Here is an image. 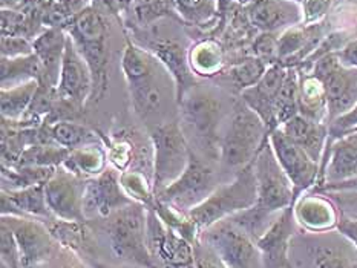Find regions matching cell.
Listing matches in <instances>:
<instances>
[{
    "instance_id": "obj_1",
    "label": "cell",
    "mask_w": 357,
    "mask_h": 268,
    "mask_svg": "<svg viewBox=\"0 0 357 268\" xmlns=\"http://www.w3.org/2000/svg\"><path fill=\"white\" fill-rule=\"evenodd\" d=\"M66 33L91 69L94 80L92 100H102L109 83V37L105 14L92 5L69 23Z\"/></svg>"
},
{
    "instance_id": "obj_2",
    "label": "cell",
    "mask_w": 357,
    "mask_h": 268,
    "mask_svg": "<svg viewBox=\"0 0 357 268\" xmlns=\"http://www.w3.org/2000/svg\"><path fill=\"white\" fill-rule=\"evenodd\" d=\"M181 127L185 138L195 143L198 155L208 161L220 157L221 103L211 92L193 88L180 103Z\"/></svg>"
},
{
    "instance_id": "obj_3",
    "label": "cell",
    "mask_w": 357,
    "mask_h": 268,
    "mask_svg": "<svg viewBox=\"0 0 357 268\" xmlns=\"http://www.w3.org/2000/svg\"><path fill=\"white\" fill-rule=\"evenodd\" d=\"M256 201H258V186H256L252 161L250 164L239 168L234 181L221 184L203 204L192 209L188 213V218L201 235L215 222L250 209Z\"/></svg>"
},
{
    "instance_id": "obj_4",
    "label": "cell",
    "mask_w": 357,
    "mask_h": 268,
    "mask_svg": "<svg viewBox=\"0 0 357 268\" xmlns=\"http://www.w3.org/2000/svg\"><path fill=\"white\" fill-rule=\"evenodd\" d=\"M106 233L114 255L124 264L157 268L147 247V207L130 203L106 218Z\"/></svg>"
},
{
    "instance_id": "obj_5",
    "label": "cell",
    "mask_w": 357,
    "mask_h": 268,
    "mask_svg": "<svg viewBox=\"0 0 357 268\" xmlns=\"http://www.w3.org/2000/svg\"><path fill=\"white\" fill-rule=\"evenodd\" d=\"M268 138L267 127L259 115L243 100H238L226 132L221 135L220 158L227 167L243 168L256 158Z\"/></svg>"
},
{
    "instance_id": "obj_6",
    "label": "cell",
    "mask_w": 357,
    "mask_h": 268,
    "mask_svg": "<svg viewBox=\"0 0 357 268\" xmlns=\"http://www.w3.org/2000/svg\"><path fill=\"white\" fill-rule=\"evenodd\" d=\"M149 135L153 148L152 182L157 196L158 191L170 186L183 175L189 164L192 148L181 125L176 121L151 126Z\"/></svg>"
},
{
    "instance_id": "obj_7",
    "label": "cell",
    "mask_w": 357,
    "mask_h": 268,
    "mask_svg": "<svg viewBox=\"0 0 357 268\" xmlns=\"http://www.w3.org/2000/svg\"><path fill=\"white\" fill-rule=\"evenodd\" d=\"M221 184H216V176L208 161L201 158L195 150H190L189 164L183 175L157 194L160 203L181 214L203 204Z\"/></svg>"
},
{
    "instance_id": "obj_8",
    "label": "cell",
    "mask_w": 357,
    "mask_h": 268,
    "mask_svg": "<svg viewBox=\"0 0 357 268\" xmlns=\"http://www.w3.org/2000/svg\"><path fill=\"white\" fill-rule=\"evenodd\" d=\"M253 168L258 186V201L255 209L270 218H276L284 209L293 205L296 198L293 184L279 164L270 140L262 145L253 159Z\"/></svg>"
},
{
    "instance_id": "obj_9",
    "label": "cell",
    "mask_w": 357,
    "mask_h": 268,
    "mask_svg": "<svg viewBox=\"0 0 357 268\" xmlns=\"http://www.w3.org/2000/svg\"><path fill=\"white\" fill-rule=\"evenodd\" d=\"M291 255L298 268H357V250L339 232L294 237Z\"/></svg>"
},
{
    "instance_id": "obj_10",
    "label": "cell",
    "mask_w": 357,
    "mask_h": 268,
    "mask_svg": "<svg viewBox=\"0 0 357 268\" xmlns=\"http://www.w3.org/2000/svg\"><path fill=\"white\" fill-rule=\"evenodd\" d=\"M229 268H262L258 245L230 218L215 222L199 235Z\"/></svg>"
},
{
    "instance_id": "obj_11",
    "label": "cell",
    "mask_w": 357,
    "mask_h": 268,
    "mask_svg": "<svg viewBox=\"0 0 357 268\" xmlns=\"http://www.w3.org/2000/svg\"><path fill=\"white\" fill-rule=\"evenodd\" d=\"M312 74L325 88L328 107V125L340 115L350 112L357 104V68L342 65L337 52L317 58Z\"/></svg>"
},
{
    "instance_id": "obj_12",
    "label": "cell",
    "mask_w": 357,
    "mask_h": 268,
    "mask_svg": "<svg viewBox=\"0 0 357 268\" xmlns=\"http://www.w3.org/2000/svg\"><path fill=\"white\" fill-rule=\"evenodd\" d=\"M147 247L155 265L162 268H197L195 245L169 227L153 209H147Z\"/></svg>"
},
{
    "instance_id": "obj_13",
    "label": "cell",
    "mask_w": 357,
    "mask_h": 268,
    "mask_svg": "<svg viewBox=\"0 0 357 268\" xmlns=\"http://www.w3.org/2000/svg\"><path fill=\"white\" fill-rule=\"evenodd\" d=\"M2 224L10 227L17 239L23 268H42L52 259L59 244L40 221L5 214Z\"/></svg>"
},
{
    "instance_id": "obj_14",
    "label": "cell",
    "mask_w": 357,
    "mask_h": 268,
    "mask_svg": "<svg viewBox=\"0 0 357 268\" xmlns=\"http://www.w3.org/2000/svg\"><path fill=\"white\" fill-rule=\"evenodd\" d=\"M268 140L279 164H281L293 184L294 198L298 199L307 190L312 189L314 184H317L321 166L301 145L293 143L290 138H287L279 127L271 132Z\"/></svg>"
},
{
    "instance_id": "obj_15",
    "label": "cell",
    "mask_w": 357,
    "mask_h": 268,
    "mask_svg": "<svg viewBox=\"0 0 357 268\" xmlns=\"http://www.w3.org/2000/svg\"><path fill=\"white\" fill-rule=\"evenodd\" d=\"M86 181L80 176L57 167L50 181L45 184V194L48 207L54 218L63 221L86 222L83 210V196Z\"/></svg>"
},
{
    "instance_id": "obj_16",
    "label": "cell",
    "mask_w": 357,
    "mask_h": 268,
    "mask_svg": "<svg viewBox=\"0 0 357 268\" xmlns=\"http://www.w3.org/2000/svg\"><path fill=\"white\" fill-rule=\"evenodd\" d=\"M57 92L61 102L71 106L74 111H82L94 92L91 69L69 36L63 61H61Z\"/></svg>"
},
{
    "instance_id": "obj_17",
    "label": "cell",
    "mask_w": 357,
    "mask_h": 268,
    "mask_svg": "<svg viewBox=\"0 0 357 268\" xmlns=\"http://www.w3.org/2000/svg\"><path fill=\"white\" fill-rule=\"evenodd\" d=\"M132 201L129 195L124 191L120 175L114 168H106L96 178L86 180L83 196V210L86 219L94 216L107 218L115 210L128 205Z\"/></svg>"
},
{
    "instance_id": "obj_18",
    "label": "cell",
    "mask_w": 357,
    "mask_h": 268,
    "mask_svg": "<svg viewBox=\"0 0 357 268\" xmlns=\"http://www.w3.org/2000/svg\"><path fill=\"white\" fill-rule=\"evenodd\" d=\"M298 222L293 205L287 207L266 230L256 245L261 253L262 268H291L290 249L296 235Z\"/></svg>"
},
{
    "instance_id": "obj_19",
    "label": "cell",
    "mask_w": 357,
    "mask_h": 268,
    "mask_svg": "<svg viewBox=\"0 0 357 268\" xmlns=\"http://www.w3.org/2000/svg\"><path fill=\"white\" fill-rule=\"evenodd\" d=\"M143 45L144 49L149 51L172 77L175 100L180 103L189 90L197 88V75L190 68L189 52L180 43L162 37H149Z\"/></svg>"
},
{
    "instance_id": "obj_20",
    "label": "cell",
    "mask_w": 357,
    "mask_h": 268,
    "mask_svg": "<svg viewBox=\"0 0 357 268\" xmlns=\"http://www.w3.org/2000/svg\"><path fill=\"white\" fill-rule=\"evenodd\" d=\"M287 72H289V68L287 66L281 63L271 65L268 66L266 74H264L258 84H255V86L241 92V100H243L253 112L259 115L264 125L267 127L268 136L273 130L279 127L276 121L275 104L279 90H281L285 81Z\"/></svg>"
},
{
    "instance_id": "obj_21",
    "label": "cell",
    "mask_w": 357,
    "mask_h": 268,
    "mask_svg": "<svg viewBox=\"0 0 357 268\" xmlns=\"http://www.w3.org/2000/svg\"><path fill=\"white\" fill-rule=\"evenodd\" d=\"M321 164L316 189L357 178V130L327 144Z\"/></svg>"
},
{
    "instance_id": "obj_22",
    "label": "cell",
    "mask_w": 357,
    "mask_h": 268,
    "mask_svg": "<svg viewBox=\"0 0 357 268\" xmlns=\"http://www.w3.org/2000/svg\"><path fill=\"white\" fill-rule=\"evenodd\" d=\"M244 8L248 23L259 33H284L302 22L301 5L290 0H258Z\"/></svg>"
},
{
    "instance_id": "obj_23",
    "label": "cell",
    "mask_w": 357,
    "mask_h": 268,
    "mask_svg": "<svg viewBox=\"0 0 357 268\" xmlns=\"http://www.w3.org/2000/svg\"><path fill=\"white\" fill-rule=\"evenodd\" d=\"M294 219L308 233H327L336 230L339 213L331 199L319 194L301 195L293 204Z\"/></svg>"
},
{
    "instance_id": "obj_24",
    "label": "cell",
    "mask_w": 357,
    "mask_h": 268,
    "mask_svg": "<svg viewBox=\"0 0 357 268\" xmlns=\"http://www.w3.org/2000/svg\"><path fill=\"white\" fill-rule=\"evenodd\" d=\"M287 138L301 145L316 163H321L328 143V123L313 121L298 113L279 127Z\"/></svg>"
},
{
    "instance_id": "obj_25",
    "label": "cell",
    "mask_w": 357,
    "mask_h": 268,
    "mask_svg": "<svg viewBox=\"0 0 357 268\" xmlns=\"http://www.w3.org/2000/svg\"><path fill=\"white\" fill-rule=\"evenodd\" d=\"M68 42V33L61 28H45L34 40V54L43 65V80L38 83H48L57 86L60 80L61 61H63Z\"/></svg>"
},
{
    "instance_id": "obj_26",
    "label": "cell",
    "mask_w": 357,
    "mask_h": 268,
    "mask_svg": "<svg viewBox=\"0 0 357 268\" xmlns=\"http://www.w3.org/2000/svg\"><path fill=\"white\" fill-rule=\"evenodd\" d=\"M13 214V216L23 218H38L52 219V213L48 207L45 194V184L23 187L19 190H3L2 191V216Z\"/></svg>"
},
{
    "instance_id": "obj_27",
    "label": "cell",
    "mask_w": 357,
    "mask_h": 268,
    "mask_svg": "<svg viewBox=\"0 0 357 268\" xmlns=\"http://www.w3.org/2000/svg\"><path fill=\"white\" fill-rule=\"evenodd\" d=\"M128 90L132 106L139 118L149 120L155 117L162 106V89L158 84L157 71L128 81Z\"/></svg>"
},
{
    "instance_id": "obj_28",
    "label": "cell",
    "mask_w": 357,
    "mask_h": 268,
    "mask_svg": "<svg viewBox=\"0 0 357 268\" xmlns=\"http://www.w3.org/2000/svg\"><path fill=\"white\" fill-rule=\"evenodd\" d=\"M299 113L319 123L328 120L325 88L312 72L299 71Z\"/></svg>"
},
{
    "instance_id": "obj_29",
    "label": "cell",
    "mask_w": 357,
    "mask_h": 268,
    "mask_svg": "<svg viewBox=\"0 0 357 268\" xmlns=\"http://www.w3.org/2000/svg\"><path fill=\"white\" fill-rule=\"evenodd\" d=\"M37 88V80H29L13 88H2V92H0L2 120L8 123H15L25 117L31 103H33Z\"/></svg>"
},
{
    "instance_id": "obj_30",
    "label": "cell",
    "mask_w": 357,
    "mask_h": 268,
    "mask_svg": "<svg viewBox=\"0 0 357 268\" xmlns=\"http://www.w3.org/2000/svg\"><path fill=\"white\" fill-rule=\"evenodd\" d=\"M0 68H2V75H0L2 88H13L29 80L42 81L45 75L42 61L36 54L15 58L2 57Z\"/></svg>"
},
{
    "instance_id": "obj_31",
    "label": "cell",
    "mask_w": 357,
    "mask_h": 268,
    "mask_svg": "<svg viewBox=\"0 0 357 268\" xmlns=\"http://www.w3.org/2000/svg\"><path fill=\"white\" fill-rule=\"evenodd\" d=\"M189 63L197 77L218 75L224 66V51L213 38H206L192 46L189 51Z\"/></svg>"
},
{
    "instance_id": "obj_32",
    "label": "cell",
    "mask_w": 357,
    "mask_h": 268,
    "mask_svg": "<svg viewBox=\"0 0 357 268\" xmlns=\"http://www.w3.org/2000/svg\"><path fill=\"white\" fill-rule=\"evenodd\" d=\"M61 167L83 180L96 178L106 171V155L102 148H96V144H88L71 150Z\"/></svg>"
},
{
    "instance_id": "obj_33",
    "label": "cell",
    "mask_w": 357,
    "mask_h": 268,
    "mask_svg": "<svg viewBox=\"0 0 357 268\" xmlns=\"http://www.w3.org/2000/svg\"><path fill=\"white\" fill-rule=\"evenodd\" d=\"M46 227H48L51 235L56 237L59 244L74 253L86 255L92 247L89 242V230L86 228V222L52 218L46 222Z\"/></svg>"
},
{
    "instance_id": "obj_34",
    "label": "cell",
    "mask_w": 357,
    "mask_h": 268,
    "mask_svg": "<svg viewBox=\"0 0 357 268\" xmlns=\"http://www.w3.org/2000/svg\"><path fill=\"white\" fill-rule=\"evenodd\" d=\"M43 127L52 144H59L69 150L79 149L88 144H96L98 140L92 130L84 127L83 125H79V123L57 121L52 123V125L43 123Z\"/></svg>"
},
{
    "instance_id": "obj_35",
    "label": "cell",
    "mask_w": 357,
    "mask_h": 268,
    "mask_svg": "<svg viewBox=\"0 0 357 268\" xmlns=\"http://www.w3.org/2000/svg\"><path fill=\"white\" fill-rule=\"evenodd\" d=\"M126 14H130L135 26L142 29L149 28L162 17L181 20L178 17L172 0H134Z\"/></svg>"
},
{
    "instance_id": "obj_36",
    "label": "cell",
    "mask_w": 357,
    "mask_h": 268,
    "mask_svg": "<svg viewBox=\"0 0 357 268\" xmlns=\"http://www.w3.org/2000/svg\"><path fill=\"white\" fill-rule=\"evenodd\" d=\"M276 121L281 127L284 123L299 113V71L298 68H289L285 81L276 97Z\"/></svg>"
},
{
    "instance_id": "obj_37",
    "label": "cell",
    "mask_w": 357,
    "mask_h": 268,
    "mask_svg": "<svg viewBox=\"0 0 357 268\" xmlns=\"http://www.w3.org/2000/svg\"><path fill=\"white\" fill-rule=\"evenodd\" d=\"M175 11L183 22L204 26L218 15V0H172Z\"/></svg>"
},
{
    "instance_id": "obj_38",
    "label": "cell",
    "mask_w": 357,
    "mask_h": 268,
    "mask_svg": "<svg viewBox=\"0 0 357 268\" xmlns=\"http://www.w3.org/2000/svg\"><path fill=\"white\" fill-rule=\"evenodd\" d=\"M268 65L264 63L258 57H247L238 63L231 65L229 69V80L234 84V88L238 92H243L248 88L258 84L259 80L266 74Z\"/></svg>"
},
{
    "instance_id": "obj_39",
    "label": "cell",
    "mask_w": 357,
    "mask_h": 268,
    "mask_svg": "<svg viewBox=\"0 0 357 268\" xmlns=\"http://www.w3.org/2000/svg\"><path fill=\"white\" fill-rule=\"evenodd\" d=\"M120 181L124 191L129 195L132 201L143 204L147 209H153L155 201H157L153 182L147 180L143 173L137 171L123 172L120 175Z\"/></svg>"
},
{
    "instance_id": "obj_40",
    "label": "cell",
    "mask_w": 357,
    "mask_h": 268,
    "mask_svg": "<svg viewBox=\"0 0 357 268\" xmlns=\"http://www.w3.org/2000/svg\"><path fill=\"white\" fill-rule=\"evenodd\" d=\"M279 36L276 33H259L253 40V56L268 66L279 63Z\"/></svg>"
},
{
    "instance_id": "obj_41",
    "label": "cell",
    "mask_w": 357,
    "mask_h": 268,
    "mask_svg": "<svg viewBox=\"0 0 357 268\" xmlns=\"http://www.w3.org/2000/svg\"><path fill=\"white\" fill-rule=\"evenodd\" d=\"M0 256L5 268H23L19 244L13 230L2 224V235H0Z\"/></svg>"
},
{
    "instance_id": "obj_42",
    "label": "cell",
    "mask_w": 357,
    "mask_h": 268,
    "mask_svg": "<svg viewBox=\"0 0 357 268\" xmlns=\"http://www.w3.org/2000/svg\"><path fill=\"white\" fill-rule=\"evenodd\" d=\"M0 48H2V57L15 58L25 57L34 54L33 40L26 37H14V36H2L0 40Z\"/></svg>"
},
{
    "instance_id": "obj_43",
    "label": "cell",
    "mask_w": 357,
    "mask_h": 268,
    "mask_svg": "<svg viewBox=\"0 0 357 268\" xmlns=\"http://www.w3.org/2000/svg\"><path fill=\"white\" fill-rule=\"evenodd\" d=\"M331 2L333 0H304V2L301 3L302 22H304L305 25L319 23L330 11Z\"/></svg>"
},
{
    "instance_id": "obj_44",
    "label": "cell",
    "mask_w": 357,
    "mask_h": 268,
    "mask_svg": "<svg viewBox=\"0 0 357 268\" xmlns=\"http://www.w3.org/2000/svg\"><path fill=\"white\" fill-rule=\"evenodd\" d=\"M330 132H328V143L331 144L333 141H336L337 138L344 136L347 132L357 127V104L353 107L350 112H347L344 115H340L336 120H333L330 125Z\"/></svg>"
},
{
    "instance_id": "obj_45",
    "label": "cell",
    "mask_w": 357,
    "mask_h": 268,
    "mask_svg": "<svg viewBox=\"0 0 357 268\" xmlns=\"http://www.w3.org/2000/svg\"><path fill=\"white\" fill-rule=\"evenodd\" d=\"M195 264L197 268H229L207 244L199 239L195 244Z\"/></svg>"
},
{
    "instance_id": "obj_46",
    "label": "cell",
    "mask_w": 357,
    "mask_h": 268,
    "mask_svg": "<svg viewBox=\"0 0 357 268\" xmlns=\"http://www.w3.org/2000/svg\"><path fill=\"white\" fill-rule=\"evenodd\" d=\"M56 3L60 8V11L69 19V22H73L77 15H80L84 10L94 5L92 0H57Z\"/></svg>"
},
{
    "instance_id": "obj_47",
    "label": "cell",
    "mask_w": 357,
    "mask_h": 268,
    "mask_svg": "<svg viewBox=\"0 0 357 268\" xmlns=\"http://www.w3.org/2000/svg\"><path fill=\"white\" fill-rule=\"evenodd\" d=\"M336 232L342 235L345 239L357 250V218L340 216L339 222H337V227H336Z\"/></svg>"
},
{
    "instance_id": "obj_48",
    "label": "cell",
    "mask_w": 357,
    "mask_h": 268,
    "mask_svg": "<svg viewBox=\"0 0 357 268\" xmlns=\"http://www.w3.org/2000/svg\"><path fill=\"white\" fill-rule=\"evenodd\" d=\"M342 65L348 68H357V37L351 38L342 49L337 52Z\"/></svg>"
},
{
    "instance_id": "obj_49",
    "label": "cell",
    "mask_w": 357,
    "mask_h": 268,
    "mask_svg": "<svg viewBox=\"0 0 357 268\" xmlns=\"http://www.w3.org/2000/svg\"><path fill=\"white\" fill-rule=\"evenodd\" d=\"M317 191H357V178L348 180L344 182H335V184H324Z\"/></svg>"
},
{
    "instance_id": "obj_50",
    "label": "cell",
    "mask_w": 357,
    "mask_h": 268,
    "mask_svg": "<svg viewBox=\"0 0 357 268\" xmlns=\"http://www.w3.org/2000/svg\"><path fill=\"white\" fill-rule=\"evenodd\" d=\"M92 3L103 14H120L117 0H92Z\"/></svg>"
},
{
    "instance_id": "obj_51",
    "label": "cell",
    "mask_w": 357,
    "mask_h": 268,
    "mask_svg": "<svg viewBox=\"0 0 357 268\" xmlns=\"http://www.w3.org/2000/svg\"><path fill=\"white\" fill-rule=\"evenodd\" d=\"M33 0H2V10H23Z\"/></svg>"
},
{
    "instance_id": "obj_52",
    "label": "cell",
    "mask_w": 357,
    "mask_h": 268,
    "mask_svg": "<svg viewBox=\"0 0 357 268\" xmlns=\"http://www.w3.org/2000/svg\"><path fill=\"white\" fill-rule=\"evenodd\" d=\"M91 268H143V267L132 265V264H124V265H111V264L100 262V260H91Z\"/></svg>"
},
{
    "instance_id": "obj_53",
    "label": "cell",
    "mask_w": 357,
    "mask_h": 268,
    "mask_svg": "<svg viewBox=\"0 0 357 268\" xmlns=\"http://www.w3.org/2000/svg\"><path fill=\"white\" fill-rule=\"evenodd\" d=\"M234 2H238V0H218V14L221 15L226 14Z\"/></svg>"
},
{
    "instance_id": "obj_54",
    "label": "cell",
    "mask_w": 357,
    "mask_h": 268,
    "mask_svg": "<svg viewBox=\"0 0 357 268\" xmlns=\"http://www.w3.org/2000/svg\"><path fill=\"white\" fill-rule=\"evenodd\" d=\"M134 0H117V6H119V13L126 14L129 11V8Z\"/></svg>"
},
{
    "instance_id": "obj_55",
    "label": "cell",
    "mask_w": 357,
    "mask_h": 268,
    "mask_svg": "<svg viewBox=\"0 0 357 268\" xmlns=\"http://www.w3.org/2000/svg\"><path fill=\"white\" fill-rule=\"evenodd\" d=\"M255 2H258V0H238V3H239V5H243V6L252 5V3H255Z\"/></svg>"
},
{
    "instance_id": "obj_56",
    "label": "cell",
    "mask_w": 357,
    "mask_h": 268,
    "mask_svg": "<svg viewBox=\"0 0 357 268\" xmlns=\"http://www.w3.org/2000/svg\"><path fill=\"white\" fill-rule=\"evenodd\" d=\"M61 268H88V267H84V265H80V264H68V265H65V267H61Z\"/></svg>"
},
{
    "instance_id": "obj_57",
    "label": "cell",
    "mask_w": 357,
    "mask_h": 268,
    "mask_svg": "<svg viewBox=\"0 0 357 268\" xmlns=\"http://www.w3.org/2000/svg\"><path fill=\"white\" fill-rule=\"evenodd\" d=\"M290 2H294V3H298V5H301L302 2H304V0H290Z\"/></svg>"
},
{
    "instance_id": "obj_58",
    "label": "cell",
    "mask_w": 357,
    "mask_h": 268,
    "mask_svg": "<svg viewBox=\"0 0 357 268\" xmlns=\"http://www.w3.org/2000/svg\"><path fill=\"white\" fill-rule=\"evenodd\" d=\"M354 130H357V127H356V129H353V130H350V132H354ZM350 132H347V134H350Z\"/></svg>"
}]
</instances>
